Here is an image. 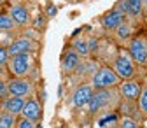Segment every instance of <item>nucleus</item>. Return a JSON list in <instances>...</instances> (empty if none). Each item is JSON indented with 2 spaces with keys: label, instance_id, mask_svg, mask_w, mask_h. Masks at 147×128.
<instances>
[{
  "label": "nucleus",
  "instance_id": "dca6fc26",
  "mask_svg": "<svg viewBox=\"0 0 147 128\" xmlns=\"http://www.w3.org/2000/svg\"><path fill=\"white\" fill-rule=\"evenodd\" d=\"M70 47L76 51L81 58H88L89 54H91V51L88 47V39H84V37H76V39L72 41V46Z\"/></svg>",
  "mask_w": 147,
  "mask_h": 128
},
{
  "label": "nucleus",
  "instance_id": "f704fd0d",
  "mask_svg": "<svg viewBox=\"0 0 147 128\" xmlns=\"http://www.w3.org/2000/svg\"><path fill=\"white\" fill-rule=\"evenodd\" d=\"M145 128H147V126H145Z\"/></svg>",
  "mask_w": 147,
  "mask_h": 128
},
{
  "label": "nucleus",
  "instance_id": "a878e982",
  "mask_svg": "<svg viewBox=\"0 0 147 128\" xmlns=\"http://www.w3.org/2000/svg\"><path fill=\"white\" fill-rule=\"evenodd\" d=\"M7 62H9V53H7V47H5V46H0V68L7 67Z\"/></svg>",
  "mask_w": 147,
  "mask_h": 128
},
{
  "label": "nucleus",
  "instance_id": "9b49d317",
  "mask_svg": "<svg viewBox=\"0 0 147 128\" xmlns=\"http://www.w3.org/2000/svg\"><path fill=\"white\" fill-rule=\"evenodd\" d=\"M20 116L26 118V119H32L35 123H40V119H42V102H39L35 97L25 98V104H23Z\"/></svg>",
  "mask_w": 147,
  "mask_h": 128
},
{
  "label": "nucleus",
  "instance_id": "2eb2a0df",
  "mask_svg": "<svg viewBox=\"0 0 147 128\" xmlns=\"http://www.w3.org/2000/svg\"><path fill=\"white\" fill-rule=\"evenodd\" d=\"M119 111H121V116L131 118V119H137V121H140V118H142V112H140V109H138L137 102L123 100L121 105H119Z\"/></svg>",
  "mask_w": 147,
  "mask_h": 128
},
{
  "label": "nucleus",
  "instance_id": "20e7f679",
  "mask_svg": "<svg viewBox=\"0 0 147 128\" xmlns=\"http://www.w3.org/2000/svg\"><path fill=\"white\" fill-rule=\"evenodd\" d=\"M112 70L119 76L121 81H126V79H133L135 77L137 65L131 60V56L128 54V51H119L116 60H114V63H112Z\"/></svg>",
  "mask_w": 147,
  "mask_h": 128
},
{
  "label": "nucleus",
  "instance_id": "ddd939ff",
  "mask_svg": "<svg viewBox=\"0 0 147 128\" xmlns=\"http://www.w3.org/2000/svg\"><path fill=\"white\" fill-rule=\"evenodd\" d=\"M23 104H25V98L14 97V95H7L4 100H0V111L9 112L12 116H20L21 109H23Z\"/></svg>",
  "mask_w": 147,
  "mask_h": 128
},
{
  "label": "nucleus",
  "instance_id": "c85d7f7f",
  "mask_svg": "<svg viewBox=\"0 0 147 128\" xmlns=\"http://www.w3.org/2000/svg\"><path fill=\"white\" fill-rule=\"evenodd\" d=\"M56 12H58V11H56V7H54L53 4H47V16H49V18L56 16Z\"/></svg>",
  "mask_w": 147,
  "mask_h": 128
},
{
  "label": "nucleus",
  "instance_id": "6ab92c4d",
  "mask_svg": "<svg viewBox=\"0 0 147 128\" xmlns=\"http://www.w3.org/2000/svg\"><path fill=\"white\" fill-rule=\"evenodd\" d=\"M117 114L116 112H112V111H107V112H103V116L98 119V128H107L109 125H116L117 126Z\"/></svg>",
  "mask_w": 147,
  "mask_h": 128
},
{
  "label": "nucleus",
  "instance_id": "72a5a7b5",
  "mask_svg": "<svg viewBox=\"0 0 147 128\" xmlns=\"http://www.w3.org/2000/svg\"><path fill=\"white\" fill-rule=\"evenodd\" d=\"M0 7H2V5H0Z\"/></svg>",
  "mask_w": 147,
  "mask_h": 128
},
{
  "label": "nucleus",
  "instance_id": "c756f323",
  "mask_svg": "<svg viewBox=\"0 0 147 128\" xmlns=\"http://www.w3.org/2000/svg\"><path fill=\"white\" fill-rule=\"evenodd\" d=\"M58 95H60V98L63 97V86H60V88H58Z\"/></svg>",
  "mask_w": 147,
  "mask_h": 128
},
{
  "label": "nucleus",
  "instance_id": "cd10ccee",
  "mask_svg": "<svg viewBox=\"0 0 147 128\" xmlns=\"http://www.w3.org/2000/svg\"><path fill=\"white\" fill-rule=\"evenodd\" d=\"M9 95L7 91V81H0V100H4Z\"/></svg>",
  "mask_w": 147,
  "mask_h": 128
},
{
  "label": "nucleus",
  "instance_id": "bb28decb",
  "mask_svg": "<svg viewBox=\"0 0 147 128\" xmlns=\"http://www.w3.org/2000/svg\"><path fill=\"white\" fill-rule=\"evenodd\" d=\"M30 25H33V28H35V30L44 28V26H46V18H44L42 14H39V16L35 18V20H32V23H30Z\"/></svg>",
  "mask_w": 147,
  "mask_h": 128
},
{
  "label": "nucleus",
  "instance_id": "a211bd4d",
  "mask_svg": "<svg viewBox=\"0 0 147 128\" xmlns=\"http://www.w3.org/2000/svg\"><path fill=\"white\" fill-rule=\"evenodd\" d=\"M116 32V37L119 39V41H128L131 37V32H133V28H131V25L130 23H126V20L114 30Z\"/></svg>",
  "mask_w": 147,
  "mask_h": 128
},
{
  "label": "nucleus",
  "instance_id": "5701e85b",
  "mask_svg": "<svg viewBox=\"0 0 147 128\" xmlns=\"http://www.w3.org/2000/svg\"><path fill=\"white\" fill-rule=\"evenodd\" d=\"M117 128H140V121L126 118V116H121V119L117 123Z\"/></svg>",
  "mask_w": 147,
  "mask_h": 128
},
{
  "label": "nucleus",
  "instance_id": "6e6552de",
  "mask_svg": "<svg viewBox=\"0 0 147 128\" xmlns=\"http://www.w3.org/2000/svg\"><path fill=\"white\" fill-rule=\"evenodd\" d=\"M93 91H95V89H93V86H91L89 83L79 84L76 89H74V93H72V97H70V104L76 107V109H84V107H88L91 97H93Z\"/></svg>",
  "mask_w": 147,
  "mask_h": 128
},
{
  "label": "nucleus",
  "instance_id": "2f4dec72",
  "mask_svg": "<svg viewBox=\"0 0 147 128\" xmlns=\"http://www.w3.org/2000/svg\"><path fill=\"white\" fill-rule=\"evenodd\" d=\"M5 2H7V0H0V5H4Z\"/></svg>",
  "mask_w": 147,
  "mask_h": 128
},
{
  "label": "nucleus",
  "instance_id": "1a4fd4ad",
  "mask_svg": "<svg viewBox=\"0 0 147 128\" xmlns=\"http://www.w3.org/2000/svg\"><path fill=\"white\" fill-rule=\"evenodd\" d=\"M128 54L131 56V60L138 65H145L147 63V42L140 37H135L128 44Z\"/></svg>",
  "mask_w": 147,
  "mask_h": 128
},
{
  "label": "nucleus",
  "instance_id": "f03ea898",
  "mask_svg": "<svg viewBox=\"0 0 147 128\" xmlns=\"http://www.w3.org/2000/svg\"><path fill=\"white\" fill-rule=\"evenodd\" d=\"M119 93L116 88H109V89H95L93 97H91L88 104V111L91 114H96L100 111H109L110 107H114L117 104Z\"/></svg>",
  "mask_w": 147,
  "mask_h": 128
},
{
  "label": "nucleus",
  "instance_id": "0eeeda50",
  "mask_svg": "<svg viewBox=\"0 0 147 128\" xmlns=\"http://www.w3.org/2000/svg\"><path fill=\"white\" fill-rule=\"evenodd\" d=\"M142 86L137 79H126V81H121L117 84V93L123 100H128V102H137L138 97H140V91H142Z\"/></svg>",
  "mask_w": 147,
  "mask_h": 128
},
{
  "label": "nucleus",
  "instance_id": "aec40b11",
  "mask_svg": "<svg viewBox=\"0 0 147 128\" xmlns=\"http://www.w3.org/2000/svg\"><path fill=\"white\" fill-rule=\"evenodd\" d=\"M16 121H18V116L0 111V128H16Z\"/></svg>",
  "mask_w": 147,
  "mask_h": 128
},
{
  "label": "nucleus",
  "instance_id": "39448f33",
  "mask_svg": "<svg viewBox=\"0 0 147 128\" xmlns=\"http://www.w3.org/2000/svg\"><path fill=\"white\" fill-rule=\"evenodd\" d=\"M7 91H9V95H14V97L30 98L35 95V83L30 77H9Z\"/></svg>",
  "mask_w": 147,
  "mask_h": 128
},
{
  "label": "nucleus",
  "instance_id": "4be33fe9",
  "mask_svg": "<svg viewBox=\"0 0 147 128\" xmlns=\"http://www.w3.org/2000/svg\"><path fill=\"white\" fill-rule=\"evenodd\" d=\"M128 5H130V16L137 18L142 14V7H144L142 0H128Z\"/></svg>",
  "mask_w": 147,
  "mask_h": 128
},
{
  "label": "nucleus",
  "instance_id": "412c9836",
  "mask_svg": "<svg viewBox=\"0 0 147 128\" xmlns=\"http://www.w3.org/2000/svg\"><path fill=\"white\" fill-rule=\"evenodd\" d=\"M137 105H138V109H140L142 116L147 118V88H145V86H142V91H140V97H138V100H137Z\"/></svg>",
  "mask_w": 147,
  "mask_h": 128
},
{
  "label": "nucleus",
  "instance_id": "393cba45",
  "mask_svg": "<svg viewBox=\"0 0 147 128\" xmlns=\"http://www.w3.org/2000/svg\"><path fill=\"white\" fill-rule=\"evenodd\" d=\"M114 9H116L119 14H123L124 18L130 16V5H128V0H117L116 5H114Z\"/></svg>",
  "mask_w": 147,
  "mask_h": 128
},
{
  "label": "nucleus",
  "instance_id": "4468645a",
  "mask_svg": "<svg viewBox=\"0 0 147 128\" xmlns=\"http://www.w3.org/2000/svg\"><path fill=\"white\" fill-rule=\"evenodd\" d=\"M124 21V16L123 14H119L116 9H112V11H107L102 18H100V23H102V26L105 28V30H109V32H114L121 23Z\"/></svg>",
  "mask_w": 147,
  "mask_h": 128
},
{
  "label": "nucleus",
  "instance_id": "9d476101",
  "mask_svg": "<svg viewBox=\"0 0 147 128\" xmlns=\"http://www.w3.org/2000/svg\"><path fill=\"white\" fill-rule=\"evenodd\" d=\"M7 12L11 14V18L14 20V23H16L18 28H25V26H28V25L32 23V14H30L28 7H26L23 2L12 4Z\"/></svg>",
  "mask_w": 147,
  "mask_h": 128
},
{
  "label": "nucleus",
  "instance_id": "f3484780",
  "mask_svg": "<svg viewBox=\"0 0 147 128\" xmlns=\"http://www.w3.org/2000/svg\"><path fill=\"white\" fill-rule=\"evenodd\" d=\"M18 26H16V23H14V20L11 18V14L9 12H2L0 11V32H14Z\"/></svg>",
  "mask_w": 147,
  "mask_h": 128
},
{
  "label": "nucleus",
  "instance_id": "b1692460",
  "mask_svg": "<svg viewBox=\"0 0 147 128\" xmlns=\"http://www.w3.org/2000/svg\"><path fill=\"white\" fill-rule=\"evenodd\" d=\"M16 128H40V123H35V121H32V119H26V118L18 116Z\"/></svg>",
  "mask_w": 147,
  "mask_h": 128
},
{
  "label": "nucleus",
  "instance_id": "f257e3e1",
  "mask_svg": "<svg viewBox=\"0 0 147 128\" xmlns=\"http://www.w3.org/2000/svg\"><path fill=\"white\" fill-rule=\"evenodd\" d=\"M5 68H7L11 77H28L32 74V70L35 68L33 53H23V54L9 56V62H7Z\"/></svg>",
  "mask_w": 147,
  "mask_h": 128
},
{
  "label": "nucleus",
  "instance_id": "7c9ffc66",
  "mask_svg": "<svg viewBox=\"0 0 147 128\" xmlns=\"http://www.w3.org/2000/svg\"><path fill=\"white\" fill-rule=\"evenodd\" d=\"M144 86L147 88V76H145V79H144Z\"/></svg>",
  "mask_w": 147,
  "mask_h": 128
},
{
  "label": "nucleus",
  "instance_id": "f8f14e48",
  "mask_svg": "<svg viewBox=\"0 0 147 128\" xmlns=\"http://www.w3.org/2000/svg\"><path fill=\"white\" fill-rule=\"evenodd\" d=\"M81 60H82V58H81L72 47L65 49L63 54H61V60H60V67H61V70H63V74H67V76H68V74H74V72L77 70Z\"/></svg>",
  "mask_w": 147,
  "mask_h": 128
},
{
  "label": "nucleus",
  "instance_id": "7ed1b4c3",
  "mask_svg": "<svg viewBox=\"0 0 147 128\" xmlns=\"http://www.w3.org/2000/svg\"><path fill=\"white\" fill-rule=\"evenodd\" d=\"M121 83L119 76L112 70V67H98V70L91 76L89 84L93 89H109V88H117Z\"/></svg>",
  "mask_w": 147,
  "mask_h": 128
},
{
  "label": "nucleus",
  "instance_id": "423d86ee",
  "mask_svg": "<svg viewBox=\"0 0 147 128\" xmlns=\"http://www.w3.org/2000/svg\"><path fill=\"white\" fill-rule=\"evenodd\" d=\"M39 49V42L35 39H30L28 35H21V37H14L12 42L7 46L9 56L14 54H23V53H35Z\"/></svg>",
  "mask_w": 147,
  "mask_h": 128
},
{
  "label": "nucleus",
  "instance_id": "473e14b6",
  "mask_svg": "<svg viewBox=\"0 0 147 128\" xmlns=\"http://www.w3.org/2000/svg\"><path fill=\"white\" fill-rule=\"evenodd\" d=\"M142 2H144V4H145V5H147V0H142Z\"/></svg>",
  "mask_w": 147,
  "mask_h": 128
}]
</instances>
